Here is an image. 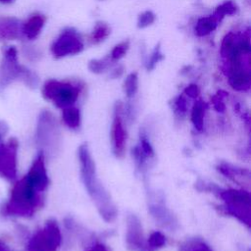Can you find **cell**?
<instances>
[{"mask_svg":"<svg viewBox=\"0 0 251 251\" xmlns=\"http://www.w3.org/2000/svg\"><path fill=\"white\" fill-rule=\"evenodd\" d=\"M126 241L130 251H152L144 238L141 223L134 215H129L126 219Z\"/></svg>","mask_w":251,"mask_h":251,"instance_id":"11","label":"cell"},{"mask_svg":"<svg viewBox=\"0 0 251 251\" xmlns=\"http://www.w3.org/2000/svg\"><path fill=\"white\" fill-rule=\"evenodd\" d=\"M42 95L58 108L65 109L75 103L79 95V88L69 82L49 79L42 87Z\"/></svg>","mask_w":251,"mask_h":251,"instance_id":"5","label":"cell"},{"mask_svg":"<svg viewBox=\"0 0 251 251\" xmlns=\"http://www.w3.org/2000/svg\"><path fill=\"white\" fill-rule=\"evenodd\" d=\"M235 12H236V6L234 5V3L232 1H226L217 7L213 16L220 22L225 16L232 15Z\"/></svg>","mask_w":251,"mask_h":251,"instance_id":"23","label":"cell"},{"mask_svg":"<svg viewBox=\"0 0 251 251\" xmlns=\"http://www.w3.org/2000/svg\"><path fill=\"white\" fill-rule=\"evenodd\" d=\"M110 33V27L105 23H98L92 31L91 40L94 43H99L104 40Z\"/></svg>","mask_w":251,"mask_h":251,"instance_id":"24","label":"cell"},{"mask_svg":"<svg viewBox=\"0 0 251 251\" xmlns=\"http://www.w3.org/2000/svg\"><path fill=\"white\" fill-rule=\"evenodd\" d=\"M22 36V23L17 18L0 16V41L16 40Z\"/></svg>","mask_w":251,"mask_h":251,"instance_id":"14","label":"cell"},{"mask_svg":"<svg viewBox=\"0 0 251 251\" xmlns=\"http://www.w3.org/2000/svg\"><path fill=\"white\" fill-rule=\"evenodd\" d=\"M63 121L70 128H78L80 126V112L74 106L63 109Z\"/></svg>","mask_w":251,"mask_h":251,"instance_id":"19","label":"cell"},{"mask_svg":"<svg viewBox=\"0 0 251 251\" xmlns=\"http://www.w3.org/2000/svg\"><path fill=\"white\" fill-rule=\"evenodd\" d=\"M203 186L200 190H209L217 193L224 201V211L236 218L242 224L250 227L251 223V198L250 193L243 189H223L214 183L200 184Z\"/></svg>","mask_w":251,"mask_h":251,"instance_id":"3","label":"cell"},{"mask_svg":"<svg viewBox=\"0 0 251 251\" xmlns=\"http://www.w3.org/2000/svg\"><path fill=\"white\" fill-rule=\"evenodd\" d=\"M14 0H0L1 3H4V4H9V3H12Z\"/></svg>","mask_w":251,"mask_h":251,"instance_id":"39","label":"cell"},{"mask_svg":"<svg viewBox=\"0 0 251 251\" xmlns=\"http://www.w3.org/2000/svg\"><path fill=\"white\" fill-rule=\"evenodd\" d=\"M199 92L200 90L196 84H190L184 89V93L191 98H196L199 95Z\"/></svg>","mask_w":251,"mask_h":251,"instance_id":"32","label":"cell"},{"mask_svg":"<svg viewBox=\"0 0 251 251\" xmlns=\"http://www.w3.org/2000/svg\"><path fill=\"white\" fill-rule=\"evenodd\" d=\"M152 215L156 218L157 221L161 223L162 226H173L174 225V218L172 214L169 212V210L164 207V205H159V204H154L150 207Z\"/></svg>","mask_w":251,"mask_h":251,"instance_id":"18","label":"cell"},{"mask_svg":"<svg viewBox=\"0 0 251 251\" xmlns=\"http://www.w3.org/2000/svg\"><path fill=\"white\" fill-rule=\"evenodd\" d=\"M123 73H124V67L123 66H119V67H117L114 71H113V75H112V76L113 77H119V76H121L122 75H123Z\"/></svg>","mask_w":251,"mask_h":251,"instance_id":"37","label":"cell"},{"mask_svg":"<svg viewBox=\"0 0 251 251\" xmlns=\"http://www.w3.org/2000/svg\"><path fill=\"white\" fill-rule=\"evenodd\" d=\"M123 104L121 102H117L114 110V118L112 123V144L113 151L118 158H122L125 154L126 142V130L124 126L123 122Z\"/></svg>","mask_w":251,"mask_h":251,"instance_id":"10","label":"cell"},{"mask_svg":"<svg viewBox=\"0 0 251 251\" xmlns=\"http://www.w3.org/2000/svg\"><path fill=\"white\" fill-rule=\"evenodd\" d=\"M128 46H129L128 41H124V42H121L118 45H116L114 47V49L112 50L111 60L112 61H118V60L122 59L126 55V53L128 49Z\"/></svg>","mask_w":251,"mask_h":251,"instance_id":"28","label":"cell"},{"mask_svg":"<svg viewBox=\"0 0 251 251\" xmlns=\"http://www.w3.org/2000/svg\"><path fill=\"white\" fill-rule=\"evenodd\" d=\"M218 23H219V21L213 15L200 18L197 21L196 25L194 27L195 34L197 36L208 35L209 33H211L212 31H214L216 29Z\"/></svg>","mask_w":251,"mask_h":251,"instance_id":"16","label":"cell"},{"mask_svg":"<svg viewBox=\"0 0 251 251\" xmlns=\"http://www.w3.org/2000/svg\"><path fill=\"white\" fill-rule=\"evenodd\" d=\"M0 251H11V249L3 241L0 240Z\"/></svg>","mask_w":251,"mask_h":251,"instance_id":"38","label":"cell"},{"mask_svg":"<svg viewBox=\"0 0 251 251\" xmlns=\"http://www.w3.org/2000/svg\"><path fill=\"white\" fill-rule=\"evenodd\" d=\"M208 108V105L203 102L202 100H198L194 103L192 110H191V122L194 126V127L201 131L204 127V117L205 112Z\"/></svg>","mask_w":251,"mask_h":251,"instance_id":"17","label":"cell"},{"mask_svg":"<svg viewBox=\"0 0 251 251\" xmlns=\"http://www.w3.org/2000/svg\"><path fill=\"white\" fill-rule=\"evenodd\" d=\"M155 19H156V17H155V15L151 11H145V12L141 13L138 16L137 26L139 28L147 27V26L151 25L155 22Z\"/></svg>","mask_w":251,"mask_h":251,"instance_id":"27","label":"cell"},{"mask_svg":"<svg viewBox=\"0 0 251 251\" xmlns=\"http://www.w3.org/2000/svg\"><path fill=\"white\" fill-rule=\"evenodd\" d=\"M7 131H8V126H7L6 123L0 121V142L3 141V138L6 135Z\"/></svg>","mask_w":251,"mask_h":251,"instance_id":"35","label":"cell"},{"mask_svg":"<svg viewBox=\"0 0 251 251\" xmlns=\"http://www.w3.org/2000/svg\"><path fill=\"white\" fill-rule=\"evenodd\" d=\"M81 180L88 195L95 204L100 216L106 222H113L117 217V208L104 185L97 176L95 163L91 157L88 146L82 144L78 148Z\"/></svg>","mask_w":251,"mask_h":251,"instance_id":"1","label":"cell"},{"mask_svg":"<svg viewBox=\"0 0 251 251\" xmlns=\"http://www.w3.org/2000/svg\"><path fill=\"white\" fill-rule=\"evenodd\" d=\"M46 18L41 14L31 15L25 23L22 24V33L27 39L36 38L44 26Z\"/></svg>","mask_w":251,"mask_h":251,"instance_id":"15","label":"cell"},{"mask_svg":"<svg viewBox=\"0 0 251 251\" xmlns=\"http://www.w3.org/2000/svg\"><path fill=\"white\" fill-rule=\"evenodd\" d=\"M218 170L223 175H225L226 177H229V178L233 179L234 181H237V178H242L243 176H246V177L250 176L249 171L234 168L228 164H221L218 167Z\"/></svg>","mask_w":251,"mask_h":251,"instance_id":"20","label":"cell"},{"mask_svg":"<svg viewBox=\"0 0 251 251\" xmlns=\"http://www.w3.org/2000/svg\"><path fill=\"white\" fill-rule=\"evenodd\" d=\"M60 129L54 115L43 111L38 118L36 128V141L47 152H55L60 144Z\"/></svg>","mask_w":251,"mask_h":251,"instance_id":"6","label":"cell"},{"mask_svg":"<svg viewBox=\"0 0 251 251\" xmlns=\"http://www.w3.org/2000/svg\"><path fill=\"white\" fill-rule=\"evenodd\" d=\"M226 95H227L226 92L221 90V91H219V92L212 98L214 108H215L218 112H224V111H225L226 106H225V103H224V98H225V96H226Z\"/></svg>","mask_w":251,"mask_h":251,"instance_id":"29","label":"cell"},{"mask_svg":"<svg viewBox=\"0 0 251 251\" xmlns=\"http://www.w3.org/2000/svg\"><path fill=\"white\" fill-rule=\"evenodd\" d=\"M110 66V59H100V60H91L88 63V69L94 74H101Z\"/></svg>","mask_w":251,"mask_h":251,"instance_id":"26","label":"cell"},{"mask_svg":"<svg viewBox=\"0 0 251 251\" xmlns=\"http://www.w3.org/2000/svg\"><path fill=\"white\" fill-rule=\"evenodd\" d=\"M86 251H109V250L105 245H103L101 243H97V244L93 245L92 247H90L89 249H87Z\"/></svg>","mask_w":251,"mask_h":251,"instance_id":"36","label":"cell"},{"mask_svg":"<svg viewBox=\"0 0 251 251\" xmlns=\"http://www.w3.org/2000/svg\"><path fill=\"white\" fill-rule=\"evenodd\" d=\"M125 93L128 98H131L135 95L138 89V76L136 73L129 74L124 83Z\"/></svg>","mask_w":251,"mask_h":251,"instance_id":"22","label":"cell"},{"mask_svg":"<svg viewBox=\"0 0 251 251\" xmlns=\"http://www.w3.org/2000/svg\"><path fill=\"white\" fill-rule=\"evenodd\" d=\"M19 142L16 138L0 142V177L14 180L18 175Z\"/></svg>","mask_w":251,"mask_h":251,"instance_id":"8","label":"cell"},{"mask_svg":"<svg viewBox=\"0 0 251 251\" xmlns=\"http://www.w3.org/2000/svg\"><path fill=\"white\" fill-rule=\"evenodd\" d=\"M139 148L140 150L143 152V154L147 157V158H150L154 155V151H153V148L150 144V142L147 140V138L145 136H141L140 137V145H139Z\"/></svg>","mask_w":251,"mask_h":251,"instance_id":"30","label":"cell"},{"mask_svg":"<svg viewBox=\"0 0 251 251\" xmlns=\"http://www.w3.org/2000/svg\"><path fill=\"white\" fill-rule=\"evenodd\" d=\"M17 80L29 87H35L38 83L37 75L19 63L16 47L9 46L3 50L0 62V88H4Z\"/></svg>","mask_w":251,"mask_h":251,"instance_id":"4","label":"cell"},{"mask_svg":"<svg viewBox=\"0 0 251 251\" xmlns=\"http://www.w3.org/2000/svg\"><path fill=\"white\" fill-rule=\"evenodd\" d=\"M25 55L29 60H34V59H36V58L38 57L39 53H38L35 49H32V48L28 47V48L25 49Z\"/></svg>","mask_w":251,"mask_h":251,"instance_id":"34","label":"cell"},{"mask_svg":"<svg viewBox=\"0 0 251 251\" xmlns=\"http://www.w3.org/2000/svg\"><path fill=\"white\" fill-rule=\"evenodd\" d=\"M179 251H212V249L202 239L193 238L185 241L180 246Z\"/></svg>","mask_w":251,"mask_h":251,"instance_id":"21","label":"cell"},{"mask_svg":"<svg viewBox=\"0 0 251 251\" xmlns=\"http://www.w3.org/2000/svg\"><path fill=\"white\" fill-rule=\"evenodd\" d=\"M176 108L179 113H185L187 110V106H186V100L183 96H179L176 100Z\"/></svg>","mask_w":251,"mask_h":251,"instance_id":"33","label":"cell"},{"mask_svg":"<svg viewBox=\"0 0 251 251\" xmlns=\"http://www.w3.org/2000/svg\"><path fill=\"white\" fill-rule=\"evenodd\" d=\"M61 241L62 235L56 221L49 220L30 237L27 251H56L61 245Z\"/></svg>","mask_w":251,"mask_h":251,"instance_id":"7","label":"cell"},{"mask_svg":"<svg viewBox=\"0 0 251 251\" xmlns=\"http://www.w3.org/2000/svg\"><path fill=\"white\" fill-rule=\"evenodd\" d=\"M83 43L77 32L72 28L65 29L51 45V52L55 57L61 58L81 52Z\"/></svg>","mask_w":251,"mask_h":251,"instance_id":"9","label":"cell"},{"mask_svg":"<svg viewBox=\"0 0 251 251\" xmlns=\"http://www.w3.org/2000/svg\"><path fill=\"white\" fill-rule=\"evenodd\" d=\"M25 177L41 192H43L48 184L49 178L45 168V159L43 152H40L32 162Z\"/></svg>","mask_w":251,"mask_h":251,"instance_id":"12","label":"cell"},{"mask_svg":"<svg viewBox=\"0 0 251 251\" xmlns=\"http://www.w3.org/2000/svg\"><path fill=\"white\" fill-rule=\"evenodd\" d=\"M227 79L229 85L237 91H247L251 86V75L249 68L242 65L228 66Z\"/></svg>","mask_w":251,"mask_h":251,"instance_id":"13","label":"cell"},{"mask_svg":"<svg viewBox=\"0 0 251 251\" xmlns=\"http://www.w3.org/2000/svg\"><path fill=\"white\" fill-rule=\"evenodd\" d=\"M42 204V192L25 176L12 186L9 199L3 205L1 213L5 217H31Z\"/></svg>","mask_w":251,"mask_h":251,"instance_id":"2","label":"cell"},{"mask_svg":"<svg viewBox=\"0 0 251 251\" xmlns=\"http://www.w3.org/2000/svg\"><path fill=\"white\" fill-rule=\"evenodd\" d=\"M166 238L160 231H154L151 233L149 238L147 239V243L152 251H156L157 249L163 247L165 245Z\"/></svg>","mask_w":251,"mask_h":251,"instance_id":"25","label":"cell"},{"mask_svg":"<svg viewBox=\"0 0 251 251\" xmlns=\"http://www.w3.org/2000/svg\"><path fill=\"white\" fill-rule=\"evenodd\" d=\"M162 59H163V55H162V53H161V51H160V47L157 46V47L155 48L154 52L152 53V55L150 56L148 62H147V69H148V70H152V69L156 66V64H157L160 60H162Z\"/></svg>","mask_w":251,"mask_h":251,"instance_id":"31","label":"cell"}]
</instances>
